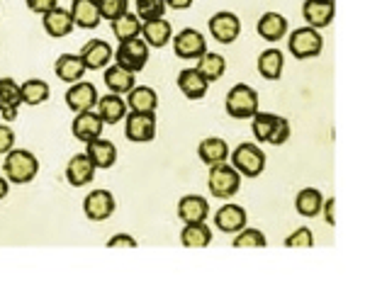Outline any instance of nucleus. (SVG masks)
<instances>
[{
  "instance_id": "34",
  "label": "nucleus",
  "mask_w": 365,
  "mask_h": 299,
  "mask_svg": "<svg viewBox=\"0 0 365 299\" xmlns=\"http://www.w3.org/2000/svg\"><path fill=\"white\" fill-rule=\"evenodd\" d=\"M322 202H324V197L317 187H304L295 197V209H297V214L312 219V216H317L322 212Z\"/></svg>"
},
{
  "instance_id": "32",
  "label": "nucleus",
  "mask_w": 365,
  "mask_h": 299,
  "mask_svg": "<svg viewBox=\"0 0 365 299\" xmlns=\"http://www.w3.org/2000/svg\"><path fill=\"white\" fill-rule=\"evenodd\" d=\"M212 241V229L205 221H195V224H185L180 231V243L185 248H205Z\"/></svg>"
},
{
  "instance_id": "3",
  "label": "nucleus",
  "mask_w": 365,
  "mask_h": 299,
  "mask_svg": "<svg viewBox=\"0 0 365 299\" xmlns=\"http://www.w3.org/2000/svg\"><path fill=\"white\" fill-rule=\"evenodd\" d=\"M207 187L215 197L220 199H229L239 192L241 187V173L232 163H217V166H210V175H207Z\"/></svg>"
},
{
  "instance_id": "38",
  "label": "nucleus",
  "mask_w": 365,
  "mask_h": 299,
  "mask_svg": "<svg viewBox=\"0 0 365 299\" xmlns=\"http://www.w3.org/2000/svg\"><path fill=\"white\" fill-rule=\"evenodd\" d=\"M166 0H137V17L141 22L158 20L166 13Z\"/></svg>"
},
{
  "instance_id": "13",
  "label": "nucleus",
  "mask_w": 365,
  "mask_h": 299,
  "mask_svg": "<svg viewBox=\"0 0 365 299\" xmlns=\"http://www.w3.org/2000/svg\"><path fill=\"white\" fill-rule=\"evenodd\" d=\"M78 56L83 58L88 71H98V68H105L110 61H113L115 51L105 39H91V42L83 44V49L78 51Z\"/></svg>"
},
{
  "instance_id": "4",
  "label": "nucleus",
  "mask_w": 365,
  "mask_h": 299,
  "mask_svg": "<svg viewBox=\"0 0 365 299\" xmlns=\"http://www.w3.org/2000/svg\"><path fill=\"white\" fill-rule=\"evenodd\" d=\"M229 158H232V166L237 168L241 175H246V178H258V175L263 173V168H266V154H263L261 146L253 142L239 144L237 149L229 154Z\"/></svg>"
},
{
  "instance_id": "39",
  "label": "nucleus",
  "mask_w": 365,
  "mask_h": 299,
  "mask_svg": "<svg viewBox=\"0 0 365 299\" xmlns=\"http://www.w3.org/2000/svg\"><path fill=\"white\" fill-rule=\"evenodd\" d=\"M129 8V0H98V10L103 20H117L120 15H125Z\"/></svg>"
},
{
  "instance_id": "40",
  "label": "nucleus",
  "mask_w": 365,
  "mask_h": 299,
  "mask_svg": "<svg viewBox=\"0 0 365 299\" xmlns=\"http://www.w3.org/2000/svg\"><path fill=\"white\" fill-rule=\"evenodd\" d=\"M285 246L287 248H312L314 246V234H312L309 226H299L285 238Z\"/></svg>"
},
{
  "instance_id": "21",
  "label": "nucleus",
  "mask_w": 365,
  "mask_h": 299,
  "mask_svg": "<svg viewBox=\"0 0 365 299\" xmlns=\"http://www.w3.org/2000/svg\"><path fill=\"white\" fill-rule=\"evenodd\" d=\"M178 216L185 224H195V221H205L210 216V202L200 195H185L178 202Z\"/></svg>"
},
{
  "instance_id": "43",
  "label": "nucleus",
  "mask_w": 365,
  "mask_h": 299,
  "mask_svg": "<svg viewBox=\"0 0 365 299\" xmlns=\"http://www.w3.org/2000/svg\"><path fill=\"white\" fill-rule=\"evenodd\" d=\"M108 248H137V238L129 234H115L108 241Z\"/></svg>"
},
{
  "instance_id": "16",
  "label": "nucleus",
  "mask_w": 365,
  "mask_h": 299,
  "mask_svg": "<svg viewBox=\"0 0 365 299\" xmlns=\"http://www.w3.org/2000/svg\"><path fill=\"white\" fill-rule=\"evenodd\" d=\"M246 221H249V216H246V209L241 207V204H225V207H220L215 212V226L220 229V231L225 234H237L241 229L246 226Z\"/></svg>"
},
{
  "instance_id": "46",
  "label": "nucleus",
  "mask_w": 365,
  "mask_h": 299,
  "mask_svg": "<svg viewBox=\"0 0 365 299\" xmlns=\"http://www.w3.org/2000/svg\"><path fill=\"white\" fill-rule=\"evenodd\" d=\"M192 3H195V0H166V5L173 10H187Z\"/></svg>"
},
{
  "instance_id": "41",
  "label": "nucleus",
  "mask_w": 365,
  "mask_h": 299,
  "mask_svg": "<svg viewBox=\"0 0 365 299\" xmlns=\"http://www.w3.org/2000/svg\"><path fill=\"white\" fill-rule=\"evenodd\" d=\"M287 139H290V122H287L285 117H280V115H278V122H275L273 132H270L268 144L280 146V144H285Z\"/></svg>"
},
{
  "instance_id": "23",
  "label": "nucleus",
  "mask_w": 365,
  "mask_h": 299,
  "mask_svg": "<svg viewBox=\"0 0 365 299\" xmlns=\"http://www.w3.org/2000/svg\"><path fill=\"white\" fill-rule=\"evenodd\" d=\"M178 88L187 100H202L207 95L210 83L200 75L197 68H182L178 73Z\"/></svg>"
},
{
  "instance_id": "36",
  "label": "nucleus",
  "mask_w": 365,
  "mask_h": 299,
  "mask_svg": "<svg viewBox=\"0 0 365 299\" xmlns=\"http://www.w3.org/2000/svg\"><path fill=\"white\" fill-rule=\"evenodd\" d=\"M268 241H266V234L261 229H249L244 226L241 231H237L234 236V248H266Z\"/></svg>"
},
{
  "instance_id": "2",
  "label": "nucleus",
  "mask_w": 365,
  "mask_h": 299,
  "mask_svg": "<svg viewBox=\"0 0 365 299\" xmlns=\"http://www.w3.org/2000/svg\"><path fill=\"white\" fill-rule=\"evenodd\" d=\"M225 110L234 120H251L258 112V93L251 85L237 83L225 98Z\"/></svg>"
},
{
  "instance_id": "15",
  "label": "nucleus",
  "mask_w": 365,
  "mask_h": 299,
  "mask_svg": "<svg viewBox=\"0 0 365 299\" xmlns=\"http://www.w3.org/2000/svg\"><path fill=\"white\" fill-rule=\"evenodd\" d=\"M96 112L105 125H117V122L125 120L129 112L127 100H122V95H117V93H108V95L98 98Z\"/></svg>"
},
{
  "instance_id": "42",
  "label": "nucleus",
  "mask_w": 365,
  "mask_h": 299,
  "mask_svg": "<svg viewBox=\"0 0 365 299\" xmlns=\"http://www.w3.org/2000/svg\"><path fill=\"white\" fill-rule=\"evenodd\" d=\"M15 149V132L10 125H0V154H8Z\"/></svg>"
},
{
  "instance_id": "29",
  "label": "nucleus",
  "mask_w": 365,
  "mask_h": 299,
  "mask_svg": "<svg viewBox=\"0 0 365 299\" xmlns=\"http://www.w3.org/2000/svg\"><path fill=\"white\" fill-rule=\"evenodd\" d=\"M195 68L207 83H215V80H220L227 71V58L222 54H215V51H205V54L197 58Z\"/></svg>"
},
{
  "instance_id": "19",
  "label": "nucleus",
  "mask_w": 365,
  "mask_h": 299,
  "mask_svg": "<svg viewBox=\"0 0 365 299\" xmlns=\"http://www.w3.org/2000/svg\"><path fill=\"white\" fill-rule=\"evenodd\" d=\"M22 105L20 85L13 78H0V115L5 122H13L17 117V110Z\"/></svg>"
},
{
  "instance_id": "35",
  "label": "nucleus",
  "mask_w": 365,
  "mask_h": 299,
  "mask_svg": "<svg viewBox=\"0 0 365 299\" xmlns=\"http://www.w3.org/2000/svg\"><path fill=\"white\" fill-rule=\"evenodd\" d=\"M49 95H51V90H49V83H46V80L29 78L20 85L22 105H42L49 100Z\"/></svg>"
},
{
  "instance_id": "24",
  "label": "nucleus",
  "mask_w": 365,
  "mask_h": 299,
  "mask_svg": "<svg viewBox=\"0 0 365 299\" xmlns=\"http://www.w3.org/2000/svg\"><path fill=\"white\" fill-rule=\"evenodd\" d=\"M88 68L78 54H61L54 63V73L58 75V80H63V83H78Z\"/></svg>"
},
{
  "instance_id": "25",
  "label": "nucleus",
  "mask_w": 365,
  "mask_h": 299,
  "mask_svg": "<svg viewBox=\"0 0 365 299\" xmlns=\"http://www.w3.org/2000/svg\"><path fill=\"white\" fill-rule=\"evenodd\" d=\"M256 32L261 34L266 42H280L282 37L287 34V17L280 13H263L261 20L256 25Z\"/></svg>"
},
{
  "instance_id": "18",
  "label": "nucleus",
  "mask_w": 365,
  "mask_h": 299,
  "mask_svg": "<svg viewBox=\"0 0 365 299\" xmlns=\"http://www.w3.org/2000/svg\"><path fill=\"white\" fill-rule=\"evenodd\" d=\"M42 25L46 29V34L49 37H68L71 32H73V17H71V10H63V8H51L49 13L42 15Z\"/></svg>"
},
{
  "instance_id": "5",
  "label": "nucleus",
  "mask_w": 365,
  "mask_h": 299,
  "mask_svg": "<svg viewBox=\"0 0 365 299\" xmlns=\"http://www.w3.org/2000/svg\"><path fill=\"white\" fill-rule=\"evenodd\" d=\"M287 49H290V54L295 58H299V61L319 56L322 49H324V39H322L319 29H314L309 25L292 29L290 39H287Z\"/></svg>"
},
{
  "instance_id": "12",
  "label": "nucleus",
  "mask_w": 365,
  "mask_h": 299,
  "mask_svg": "<svg viewBox=\"0 0 365 299\" xmlns=\"http://www.w3.org/2000/svg\"><path fill=\"white\" fill-rule=\"evenodd\" d=\"M96 103H98V90H96V85L88 83V80L71 83V88L66 90V105L76 115L88 112V110H96Z\"/></svg>"
},
{
  "instance_id": "22",
  "label": "nucleus",
  "mask_w": 365,
  "mask_h": 299,
  "mask_svg": "<svg viewBox=\"0 0 365 299\" xmlns=\"http://www.w3.org/2000/svg\"><path fill=\"white\" fill-rule=\"evenodd\" d=\"M141 39H144L149 46H156V49H161V46H166L170 39H173V27H170V22L166 17H158V20H149L141 25Z\"/></svg>"
},
{
  "instance_id": "28",
  "label": "nucleus",
  "mask_w": 365,
  "mask_h": 299,
  "mask_svg": "<svg viewBox=\"0 0 365 299\" xmlns=\"http://www.w3.org/2000/svg\"><path fill=\"white\" fill-rule=\"evenodd\" d=\"M127 107L132 112H156L158 107V95L154 88L149 85H134L127 93Z\"/></svg>"
},
{
  "instance_id": "10",
  "label": "nucleus",
  "mask_w": 365,
  "mask_h": 299,
  "mask_svg": "<svg viewBox=\"0 0 365 299\" xmlns=\"http://www.w3.org/2000/svg\"><path fill=\"white\" fill-rule=\"evenodd\" d=\"M115 195L110 190H93L83 199V212L91 221H105L115 214Z\"/></svg>"
},
{
  "instance_id": "9",
  "label": "nucleus",
  "mask_w": 365,
  "mask_h": 299,
  "mask_svg": "<svg viewBox=\"0 0 365 299\" xmlns=\"http://www.w3.org/2000/svg\"><path fill=\"white\" fill-rule=\"evenodd\" d=\"M173 51L178 58L190 61V58H200L207 51V42H205L202 32H197V29H192V27H185L173 37Z\"/></svg>"
},
{
  "instance_id": "1",
  "label": "nucleus",
  "mask_w": 365,
  "mask_h": 299,
  "mask_svg": "<svg viewBox=\"0 0 365 299\" xmlns=\"http://www.w3.org/2000/svg\"><path fill=\"white\" fill-rule=\"evenodd\" d=\"M3 173L10 183L27 185L37 178L39 173V158L27 149H10L3 161Z\"/></svg>"
},
{
  "instance_id": "20",
  "label": "nucleus",
  "mask_w": 365,
  "mask_h": 299,
  "mask_svg": "<svg viewBox=\"0 0 365 299\" xmlns=\"http://www.w3.org/2000/svg\"><path fill=\"white\" fill-rule=\"evenodd\" d=\"M71 17H73V25L81 29H96L103 20L98 10V0H73L71 3Z\"/></svg>"
},
{
  "instance_id": "47",
  "label": "nucleus",
  "mask_w": 365,
  "mask_h": 299,
  "mask_svg": "<svg viewBox=\"0 0 365 299\" xmlns=\"http://www.w3.org/2000/svg\"><path fill=\"white\" fill-rule=\"evenodd\" d=\"M8 190H10V180L5 175H0V199L8 195Z\"/></svg>"
},
{
  "instance_id": "44",
  "label": "nucleus",
  "mask_w": 365,
  "mask_h": 299,
  "mask_svg": "<svg viewBox=\"0 0 365 299\" xmlns=\"http://www.w3.org/2000/svg\"><path fill=\"white\" fill-rule=\"evenodd\" d=\"M27 8L37 15L49 13L51 8H56V0H27Z\"/></svg>"
},
{
  "instance_id": "33",
  "label": "nucleus",
  "mask_w": 365,
  "mask_h": 299,
  "mask_svg": "<svg viewBox=\"0 0 365 299\" xmlns=\"http://www.w3.org/2000/svg\"><path fill=\"white\" fill-rule=\"evenodd\" d=\"M113 25V34L117 37V42H127V39H134V37H141V25L144 22L139 20L137 13H127L120 15L117 20L110 22Z\"/></svg>"
},
{
  "instance_id": "45",
  "label": "nucleus",
  "mask_w": 365,
  "mask_h": 299,
  "mask_svg": "<svg viewBox=\"0 0 365 299\" xmlns=\"http://www.w3.org/2000/svg\"><path fill=\"white\" fill-rule=\"evenodd\" d=\"M334 207H336V199H324L322 202V212H324V219H327V224H336V216H334Z\"/></svg>"
},
{
  "instance_id": "26",
  "label": "nucleus",
  "mask_w": 365,
  "mask_h": 299,
  "mask_svg": "<svg viewBox=\"0 0 365 299\" xmlns=\"http://www.w3.org/2000/svg\"><path fill=\"white\" fill-rule=\"evenodd\" d=\"M229 154H232V149H229V144L225 142L222 137H207L202 139L197 146V156L202 163H207V166H217V163H225Z\"/></svg>"
},
{
  "instance_id": "17",
  "label": "nucleus",
  "mask_w": 365,
  "mask_h": 299,
  "mask_svg": "<svg viewBox=\"0 0 365 299\" xmlns=\"http://www.w3.org/2000/svg\"><path fill=\"white\" fill-rule=\"evenodd\" d=\"M98 168L93 166V161L88 158V154H76L71 156L68 166H66V180L73 187H83L88 183H93Z\"/></svg>"
},
{
  "instance_id": "14",
  "label": "nucleus",
  "mask_w": 365,
  "mask_h": 299,
  "mask_svg": "<svg viewBox=\"0 0 365 299\" xmlns=\"http://www.w3.org/2000/svg\"><path fill=\"white\" fill-rule=\"evenodd\" d=\"M103 127L105 122L100 120L96 110H88V112H78L73 120V125H71V132H73V137L78 139V142H93V139L103 137Z\"/></svg>"
},
{
  "instance_id": "31",
  "label": "nucleus",
  "mask_w": 365,
  "mask_h": 299,
  "mask_svg": "<svg viewBox=\"0 0 365 299\" xmlns=\"http://www.w3.org/2000/svg\"><path fill=\"white\" fill-rule=\"evenodd\" d=\"M105 85L110 88V93H117V95H127L129 90H132L134 85V73L127 71V68L122 66H108L105 68Z\"/></svg>"
},
{
  "instance_id": "8",
  "label": "nucleus",
  "mask_w": 365,
  "mask_h": 299,
  "mask_svg": "<svg viewBox=\"0 0 365 299\" xmlns=\"http://www.w3.org/2000/svg\"><path fill=\"white\" fill-rule=\"evenodd\" d=\"M207 27H210V34L220 44L237 42L239 34H241V20L234 13H229V10H220V13L212 15Z\"/></svg>"
},
{
  "instance_id": "6",
  "label": "nucleus",
  "mask_w": 365,
  "mask_h": 299,
  "mask_svg": "<svg viewBox=\"0 0 365 299\" xmlns=\"http://www.w3.org/2000/svg\"><path fill=\"white\" fill-rule=\"evenodd\" d=\"M115 58H117V66L127 68V71H132V73H139L141 68L146 66V61H149V44L141 37L120 42V46H117V51H115Z\"/></svg>"
},
{
  "instance_id": "7",
  "label": "nucleus",
  "mask_w": 365,
  "mask_h": 299,
  "mask_svg": "<svg viewBox=\"0 0 365 299\" xmlns=\"http://www.w3.org/2000/svg\"><path fill=\"white\" fill-rule=\"evenodd\" d=\"M125 137L129 142L146 144L156 137V112H132L125 117Z\"/></svg>"
},
{
  "instance_id": "27",
  "label": "nucleus",
  "mask_w": 365,
  "mask_h": 299,
  "mask_svg": "<svg viewBox=\"0 0 365 299\" xmlns=\"http://www.w3.org/2000/svg\"><path fill=\"white\" fill-rule=\"evenodd\" d=\"M86 154L96 168H113L117 161V146L113 142H108V139L98 137V139H93V142H88Z\"/></svg>"
},
{
  "instance_id": "37",
  "label": "nucleus",
  "mask_w": 365,
  "mask_h": 299,
  "mask_svg": "<svg viewBox=\"0 0 365 299\" xmlns=\"http://www.w3.org/2000/svg\"><path fill=\"white\" fill-rule=\"evenodd\" d=\"M253 120V137H256V142H261V144H268V137H270V132H273V127H275V122H278V115H273V112H256L251 117Z\"/></svg>"
},
{
  "instance_id": "11",
  "label": "nucleus",
  "mask_w": 365,
  "mask_h": 299,
  "mask_svg": "<svg viewBox=\"0 0 365 299\" xmlns=\"http://www.w3.org/2000/svg\"><path fill=\"white\" fill-rule=\"evenodd\" d=\"M336 15V3L334 0H304L302 3V17L309 27L322 29L329 27Z\"/></svg>"
},
{
  "instance_id": "30",
  "label": "nucleus",
  "mask_w": 365,
  "mask_h": 299,
  "mask_svg": "<svg viewBox=\"0 0 365 299\" xmlns=\"http://www.w3.org/2000/svg\"><path fill=\"white\" fill-rule=\"evenodd\" d=\"M258 73L266 80H280L282 75V66H285V56H282L280 49H266L258 56Z\"/></svg>"
}]
</instances>
